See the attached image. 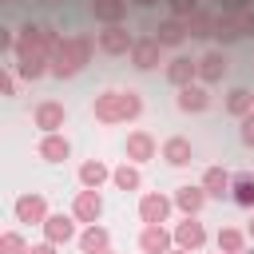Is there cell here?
<instances>
[{"label": "cell", "mask_w": 254, "mask_h": 254, "mask_svg": "<svg viewBox=\"0 0 254 254\" xmlns=\"http://www.w3.org/2000/svg\"><path fill=\"white\" fill-rule=\"evenodd\" d=\"M171 198H175V206H179L183 214H198V210L206 206V198H210V194L202 190V183H187V187H179Z\"/></svg>", "instance_id": "15"}, {"label": "cell", "mask_w": 254, "mask_h": 254, "mask_svg": "<svg viewBox=\"0 0 254 254\" xmlns=\"http://www.w3.org/2000/svg\"><path fill=\"white\" fill-rule=\"evenodd\" d=\"M131 4H139V8H155L159 0H131Z\"/></svg>", "instance_id": "38"}, {"label": "cell", "mask_w": 254, "mask_h": 254, "mask_svg": "<svg viewBox=\"0 0 254 254\" xmlns=\"http://www.w3.org/2000/svg\"><path fill=\"white\" fill-rule=\"evenodd\" d=\"M242 254H254V246H246V250H242Z\"/></svg>", "instance_id": "41"}, {"label": "cell", "mask_w": 254, "mask_h": 254, "mask_svg": "<svg viewBox=\"0 0 254 254\" xmlns=\"http://www.w3.org/2000/svg\"><path fill=\"white\" fill-rule=\"evenodd\" d=\"M238 24H242V36H254V12H242Z\"/></svg>", "instance_id": "36"}, {"label": "cell", "mask_w": 254, "mask_h": 254, "mask_svg": "<svg viewBox=\"0 0 254 254\" xmlns=\"http://www.w3.org/2000/svg\"><path fill=\"white\" fill-rule=\"evenodd\" d=\"M67 44H71V56L79 60V67H83V64H91V56H95V48H99L87 32H71V36H67Z\"/></svg>", "instance_id": "29"}, {"label": "cell", "mask_w": 254, "mask_h": 254, "mask_svg": "<svg viewBox=\"0 0 254 254\" xmlns=\"http://www.w3.org/2000/svg\"><path fill=\"white\" fill-rule=\"evenodd\" d=\"M238 139H242V143H246V147H254V111H250V115H242V119H238Z\"/></svg>", "instance_id": "33"}, {"label": "cell", "mask_w": 254, "mask_h": 254, "mask_svg": "<svg viewBox=\"0 0 254 254\" xmlns=\"http://www.w3.org/2000/svg\"><path fill=\"white\" fill-rule=\"evenodd\" d=\"M175 103H179V111H206L210 107V91H206V83H187V87H179V95H175Z\"/></svg>", "instance_id": "14"}, {"label": "cell", "mask_w": 254, "mask_h": 254, "mask_svg": "<svg viewBox=\"0 0 254 254\" xmlns=\"http://www.w3.org/2000/svg\"><path fill=\"white\" fill-rule=\"evenodd\" d=\"M194 79H198V60H190V56H175V60H167V83L187 87V83H194Z\"/></svg>", "instance_id": "13"}, {"label": "cell", "mask_w": 254, "mask_h": 254, "mask_svg": "<svg viewBox=\"0 0 254 254\" xmlns=\"http://www.w3.org/2000/svg\"><path fill=\"white\" fill-rule=\"evenodd\" d=\"M91 115H95L99 123H107V127L127 123V119H139V115H143V95H139L135 87H107V91L95 95Z\"/></svg>", "instance_id": "1"}, {"label": "cell", "mask_w": 254, "mask_h": 254, "mask_svg": "<svg viewBox=\"0 0 254 254\" xmlns=\"http://www.w3.org/2000/svg\"><path fill=\"white\" fill-rule=\"evenodd\" d=\"M218 254H222V250H218Z\"/></svg>", "instance_id": "45"}, {"label": "cell", "mask_w": 254, "mask_h": 254, "mask_svg": "<svg viewBox=\"0 0 254 254\" xmlns=\"http://www.w3.org/2000/svg\"><path fill=\"white\" fill-rule=\"evenodd\" d=\"M246 234H250V238H254V214H250V226H246Z\"/></svg>", "instance_id": "39"}, {"label": "cell", "mask_w": 254, "mask_h": 254, "mask_svg": "<svg viewBox=\"0 0 254 254\" xmlns=\"http://www.w3.org/2000/svg\"><path fill=\"white\" fill-rule=\"evenodd\" d=\"M214 28H218V12H210V8H198L187 20V36L190 40H214Z\"/></svg>", "instance_id": "20"}, {"label": "cell", "mask_w": 254, "mask_h": 254, "mask_svg": "<svg viewBox=\"0 0 254 254\" xmlns=\"http://www.w3.org/2000/svg\"><path fill=\"white\" fill-rule=\"evenodd\" d=\"M40 4H56V0H40Z\"/></svg>", "instance_id": "42"}, {"label": "cell", "mask_w": 254, "mask_h": 254, "mask_svg": "<svg viewBox=\"0 0 254 254\" xmlns=\"http://www.w3.org/2000/svg\"><path fill=\"white\" fill-rule=\"evenodd\" d=\"M111 183H115L119 190H139V187H143V175H139V167H135V163H127V159H123V163L111 171Z\"/></svg>", "instance_id": "27"}, {"label": "cell", "mask_w": 254, "mask_h": 254, "mask_svg": "<svg viewBox=\"0 0 254 254\" xmlns=\"http://www.w3.org/2000/svg\"><path fill=\"white\" fill-rule=\"evenodd\" d=\"M0 95H16V75H12V67L0 71Z\"/></svg>", "instance_id": "35"}, {"label": "cell", "mask_w": 254, "mask_h": 254, "mask_svg": "<svg viewBox=\"0 0 254 254\" xmlns=\"http://www.w3.org/2000/svg\"><path fill=\"white\" fill-rule=\"evenodd\" d=\"M167 8H171V16H175V20H190L202 4H198V0H167Z\"/></svg>", "instance_id": "32"}, {"label": "cell", "mask_w": 254, "mask_h": 254, "mask_svg": "<svg viewBox=\"0 0 254 254\" xmlns=\"http://www.w3.org/2000/svg\"><path fill=\"white\" fill-rule=\"evenodd\" d=\"M71 214H75V222H83V226H95V222L103 218V194L83 187V190L75 194V202H71Z\"/></svg>", "instance_id": "7"}, {"label": "cell", "mask_w": 254, "mask_h": 254, "mask_svg": "<svg viewBox=\"0 0 254 254\" xmlns=\"http://www.w3.org/2000/svg\"><path fill=\"white\" fill-rule=\"evenodd\" d=\"M230 198L246 210H254V171H238L234 183H230Z\"/></svg>", "instance_id": "25"}, {"label": "cell", "mask_w": 254, "mask_h": 254, "mask_svg": "<svg viewBox=\"0 0 254 254\" xmlns=\"http://www.w3.org/2000/svg\"><path fill=\"white\" fill-rule=\"evenodd\" d=\"M107 179H111V167H107V163H99V159H87V163H79V187H87V190H99Z\"/></svg>", "instance_id": "24"}, {"label": "cell", "mask_w": 254, "mask_h": 254, "mask_svg": "<svg viewBox=\"0 0 254 254\" xmlns=\"http://www.w3.org/2000/svg\"><path fill=\"white\" fill-rule=\"evenodd\" d=\"M226 67H230V60H226L222 48L202 52V56H198V83H218V79L226 75Z\"/></svg>", "instance_id": "9"}, {"label": "cell", "mask_w": 254, "mask_h": 254, "mask_svg": "<svg viewBox=\"0 0 254 254\" xmlns=\"http://www.w3.org/2000/svg\"><path fill=\"white\" fill-rule=\"evenodd\" d=\"M91 16L107 28V24H123L127 20V0H91Z\"/></svg>", "instance_id": "22"}, {"label": "cell", "mask_w": 254, "mask_h": 254, "mask_svg": "<svg viewBox=\"0 0 254 254\" xmlns=\"http://www.w3.org/2000/svg\"><path fill=\"white\" fill-rule=\"evenodd\" d=\"M163 159H167L171 167H190V163H194L190 139H187V135H171V139L163 143Z\"/></svg>", "instance_id": "19"}, {"label": "cell", "mask_w": 254, "mask_h": 254, "mask_svg": "<svg viewBox=\"0 0 254 254\" xmlns=\"http://www.w3.org/2000/svg\"><path fill=\"white\" fill-rule=\"evenodd\" d=\"M155 151H159V143L151 139V131H131L127 135V147H123V155H127V163H147V159H155Z\"/></svg>", "instance_id": "11"}, {"label": "cell", "mask_w": 254, "mask_h": 254, "mask_svg": "<svg viewBox=\"0 0 254 254\" xmlns=\"http://www.w3.org/2000/svg\"><path fill=\"white\" fill-rule=\"evenodd\" d=\"M95 44H99V52H103V56H131L135 36H131L123 24H107L103 32H95Z\"/></svg>", "instance_id": "3"}, {"label": "cell", "mask_w": 254, "mask_h": 254, "mask_svg": "<svg viewBox=\"0 0 254 254\" xmlns=\"http://www.w3.org/2000/svg\"><path fill=\"white\" fill-rule=\"evenodd\" d=\"M218 250H222V254H242V250H246V230L222 226V230H218Z\"/></svg>", "instance_id": "30"}, {"label": "cell", "mask_w": 254, "mask_h": 254, "mask_svg": "<svg viewBox=\"0 0 254 254\" xmlns=\"http://www.w3.org/2000/svg\"><path fill=\"white\" fill-rule=\"evenodd\" d=\"M52 75H56V79H71V75H79V60L71 56L67 36H64V40H60V48L52 52Z\"/></svg>", "instance_id": "17"}, {"label": "cell", "mask_w": 254, "mask_h": 254, "mask_svg": "<svg viewBox=\"0 0 254 254\" xmlns=\"http://www.w3.org/2000/svg\"><path fill=\"white\" fill-rule=\"evenodd\" d=\"M171 210H175V198H167V194H159V190H147V194L139 198V218H143V226H163V222L171 218Z\"/></svg>", "instance_id": "4"}, {"label": "cell", "mask_w": 254, "mask_h": 254, "mask_svg": "<svg viewBox=\"0 0 254 254\" xmlns=\"http://www.w3.org/2000/svg\"><path fill=\"white\" fill-rule=\"evenodd\" d=\"M250 111H254V95H250L246 87H230V91H226V115L242 119V115H250Z\"/></svg>", "instance_id": "26"}, {"label": "cell", "mask_w": 254, "mask_h": 254, "mask_svg": "<svg viewBox=\"0 0 254 254\" xmlns=\"http://www.w3.org/2000/svg\"><path fill=\"white\" fill-rule=\"evenodd\" d=\"M218 12H226V16H242V12H250V0H218Z\"/></svg>", "instance_id": "34"}, {"label": "cell", "mask_w": 254, "mask_h": 254, "mask_svg": "<svg viewBox=\"0 0 254 254\" xmlns=\"http://www.w3.org/2000/svg\"><path fill=\"white\" fill-rule=\"evenodd\" d=\"M214 40H218L222 48H230L234 40H242V24H238V16H226V12H218V28H214Z\"/></svg>", "instance_id": "28"}, {"label": "cell", "mask_w": 254, "mask_h": 254, "mask_svg": "<svg viewBox=\"0 0 254 254\" xmlns=\"http://www.w3.org/2000/svg\"><path fill=\"white\" fill-rule=\"evenodd\" d=\"M155 40H159L163 48H179V44L187 40V20H175V16L159 20V28H155Z\"/></svg>", "instance_id": "23"}, {"label": "cell", "mask_w": 254, "mask_h": 254, "mask_svg": "<svg viewBox=\"0 0 254 254\" xmlns=\"http://www.w3.org/2000/svg\"><path fill=\"white\" fill-rule=\"evenodd\" d=\"M139 250L143 254H167V250H175V234L167 226H143L139 230Z\"/></svg>", "instance_id": "12"}, {"label": "cell", "mask_w": 254, "mask_h": 254, "mask_svg": "<svg viewBox=\"0 0 254 254\" xmlns=\"http://www.w3.org/2000/svg\"><path fill=\"white\" fill-rule=\"evenodd\" d=\"M28 250H32V246L24 242L20 230H4V234H0V254H28Z\"/></svg>", "instance_id": "31"}, {"label": "cell", "mask_w": 254, "mask_h": 254, "mask_svg": "<svg viewBox=\"0 0 254 254\" xmlns=\"http://www.w3.org/2000/svg\"><path fill=\"white\" fill-rule=\"evenodd\" d=\"M0 4H8V0H0Z\"/></svg>", "instance_id": "44"}, {"label": "cell", "mask_w": 254, "mask_h": 254, "mask_svg": "<svg viewBox=\"0 0 254 254\" xmlns=\"http://www.w3.org/2000/svg\"><path fill=\"white\" fill-rule=\"evenodd\" d=\"M71 238H79L75 234V214H48V222H44V242H56V246H64V242H71Z\"/></svg>", "instance_id": "10"}, {"label": "cell", "mask_w": 254, "mask_h": 254, "mask_svg": "<svg viewBox=\"0 0 254 254\" xmlns=\"http://www.w3.org/2000/svg\"><path fill=\"white\" fill-rule=\"evenodd\" d=\"M28 254H56V242H36Z\"/></svg>", "instance_id": "37"}, {"label": "cell", "mask_w": 254, "mask_h": 254, "mask_svg": "<svg viewBox=\"0 0 254 254\" xmlns=\"http://www.w3.org/2000/svg\"><path fill=\"white\" fill-rule=\"evenodd\" d=\"M75 242H79L83 254H103V250H111V230L103 222H95V226H83Z\"/></svg>", "instance_id": "16"}, {"label": "cell", "mask_w": 254, "mask_h": 254, "mask_svg": "<svg viewBox=\"0 0 254 254\" xmlns=\"http://www.w3.org/2000/svg\"><path fill=\"white\" fill-rule=\"evenodd\" d=\"M163 64V44L155 36H135V48H131V67L139 71H151Z\"/></svg>", "instance_id": "6"}, {"label": "cell", "mask_w": 254, "mask_h": 254, "mask_svg": "<svg viewBox=\"0 0 254 254\" xmlns=\"http://www.w3.org/2000/svg\"><path fill=\"white\" fill-rule=\"evenodd\" d=\"M175 246H183V250H202L206 246V226L198 222V214H183V222H175Z\"/></svg>", "instance_id": "5"}, {"label": "cell", "mask_w": 254, "mask_h": 254, "mask_svg": "<svg viewBox=\"0 0 254 254\" xmlns=\"http://www.w3.org/2000/svg\"><path fill=\"white\" fill-rule=\"evenodd\" d=\"M103 254H115V250H103Z\"/></svg>", "instance_id": "43"}, {"label": "cell", "mask_w": 254, "mask_h": 254, "mask_svg": "<svg viewBox=\"0 0 254 254\" xmlns=\"http://www.w3.org/2000/svg\"><path fill=\"white\" fill-rule=\"evenodd\" d=\"M167 254H190V250H183V246H175V250H167Z\"/></svg>", "instance_id": "40"}, {"label": "cell", "mask_w": 254, "mask_h": 254, "mask_svg": "<svg viewBox=\"0 0 254 254\" xmlns=\"http://www.w3.org/2000/svg\"><path fill=\"white\" fill-rule=\"evenodd\" d=\"M32 119H36V127H40L44 135H52V131H60V127L67 123V107L56 103V99H44V103H36Z\"/></svg>", "instance_id": "8"}, {"label": "cell", "mask_w": 254, "mask_h": 254, "mask_svg": "<svg viewBox=\"0 0 254 254\" xmlns=\"http://www.w3.org/2000/svg\"><path fill=\"white\" fill-rule=\"evenodd\" d=\"M230 183H234V175H230L226 167H206V171H202V190H206L210 198H226V194H230Z\"/></svg>", "instance_id": "21"}, {"label": "cell", "mask_w": 254, "mask_h": 254, "mask_svg": "<svg viewBox=\"0 0 254 254\" xmlns=\"http://www.w3.org/2000/svg\"><path fill=\"white\" fill-rule=\"evenodd\" d=\"M12 214H16V222H32V226H44L48 222V198L40 194V190H24L16 202H12Z\"/></svg>", "instance_id": "2"}, {"label": "cell", "mask_w": 254, "mask_h": 254, "mask_svg": "<svg viewBox=\"0 0 254 254\" xmlns=\"http://www.w3.org/2000/svg\"><path fill=\"white\" fill-rule=\"evenodd\" d=\"M36 151H40V159H44V163H64V159H71V143H67V135H60V131L44 135Z\"/></svg>", "instance_id": "18"}]
</instances>
